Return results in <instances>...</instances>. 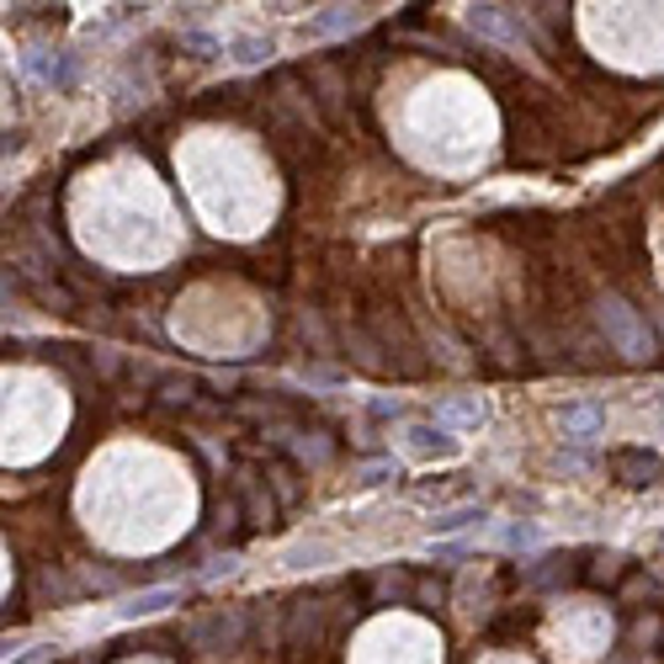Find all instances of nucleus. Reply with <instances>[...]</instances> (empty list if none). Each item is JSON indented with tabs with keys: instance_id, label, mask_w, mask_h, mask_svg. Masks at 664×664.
I'll return each mask as SVG.
<instances>
[{
	"instance_id": "nucleus-17",
	"label": "nucleus",
	"mask_w": 664,
	"mask_h": 664,
	"mask_svg": "<svg viewBox=\"0 0 664 664\" xmlns=\"http://www.w3.org/2000/svg\"><path fill=\"white\" fill-rule=\"evenodd\" d=\"M660 543H664V532H660Z\"/></svg>"
},
{
	"instance_id": "nucleus-4",
	"label": "nucleus",
	"mask_w": 664,
	"mask_h": 664,
	"mask_svg": "<svg viewBox=\"0 0 664 664\" xmlns=\"http://www.w3.org/2000/svg\"><path fill=\"white\" fill-rule=\"evenodd\" d=\"M27 75L43 80L48 91H70L75 75H80V53H65V48H59V53L48 59V48H38V53H27Z\"/></svg>"
},
{
	"instance_id": "nucleus-7",
	"label": "nucleus",
	"mask_w": 664,
	"mask_h": 664,
	"mask_svg": "<svg viewBox=\"0 0 664 664\" xmlns=\"http://www.w3.org/2000/svg\"><path fill=\"white\" fill-rule=\"evenodd\" d=\"M558 430L564 442H591L606 430V404H564L558 409Z\"/></svg>"
},
{
	"instance_id": "nucleus-10",
	"label": "nucleus",
	"mask_w": 664,
	"mask_h": 664,
	"mask_svg": "<svg viewBox=\"0 0 664 664\" xmlns=\"http://www.w3.org/2000/svg\"><path fill=\"white\" fill-rule=\"evenodd\" d=\"M478 522H489V511L484 505H452V511H436L430 516V526L447 537V532H468V526H478Z\"/></svg>"
},
{
	"instance_id": "nucleus-11",
	"label": "nucleus",
	"mask_w": 664,
	"mask_h": 664,
	"mask_svg": "<svg viewBox=\"0 0 664 664\" xmlns=\"http://www.w3.org/2000/svg\"><path fill=\"white\" fill-rule=\"evenodd\" d=\"M442 426H484V399H447L436 409Z\"/></svg>"
},
{
	"instance_id": "nucleus-1",
	"label": "nucleus",
	"mask_w": 664,
	"mask_h": 664,
	"mask_svg": "<svg viewBox=\"0 0 664 664\" xmlns=\"http://www.w3.org/2000/svg\"><path fill=\"white\" fill-rule=\"evenodd\" d=\"M601 325H606V335L617 340V351H627V356H648V351H654V340H648V330L638 325V314L627 309V304H617V298H606V304H601Z\"/></svg>"
},
{
	"instance_id": "nucleus-16",
	"label": "nucleus",
	"mask_w": 664,
	"mask_h": 664,
	"mask_svg": "<svg viewBox=\"0 0 664 664\" xmlns=\"http://www.w3.org/2000/svg\"><path fill=\"white\" fill-rule=\"evenodd\" d=\"M373 415H378V420H394V415H404V404L399 399H373Z\"/></svg>"
},
{
	"instance_id": "nucleus-6",
	"label": "nucleus",
	"mask_w": 664,
	"mask_h": 664,
	"mask_svg": "<svg viewBox=\"0 0 664 664\" xmlns=\"http://www.w3.org/2000/svg\"><path fill=\"white\" fill-rule=\"evenodd\" d=\"M404 436V452H409V457H452V452H457V436H447V426H442V420H415V426H404L399 430Z\"/></svg>"
},
{
	"instance_id": "nucleus-14",
	"label": "nucleus",
	"mask_w": 664,
	"mask_h": 664,
	"mask_svg": "<svg viewBox=\"0 0 664 664\" xmlns=\"http://www.w3.org/2000/svg\"><path fill=\"white\" fill-rule=\"evenodd\" d=\"M319 558H325V547H293V553H287V564H293V569H314Z\"/></svg>"
},
{
	"instance_id": "nucleus-12",
	"label": "nucleus",
	"mask_w": 664,
	"mask_h": 664,
	"mask_svg": "<svg viewBox=\"0 0 664 664\" xmlns=\"http://www.w3.org/2000/svg\"><path fill=\"white\" fill-rule=\"evenodd\" d=\"M181 48H191L197 59H218V53H224V38L202 32V27H187V32H181Z\"/></svg>"
},
{
	"instance_id": "nucleus-9",
	"label": "nucleus",
	"mask_w": 664,
	"mask_h": 664,
	"mask_svg": "<svg viewBox=\"0 0 664 664\" xmlns=\"http://www.w3.org/2000/svg\"><path fill=\"white\" fill-rule=\"evenodd\" d=\"M229 53H235V65L256 70V65H266V59L277 53V43H271V38H261V32H239L235 43H229Z\"/></svg>"
},
{
	"instance_id": "nucleus-8",
	"label": "nucleus",
	"mask_w": 664,
	"mask_h": 664,
	"mask_svg": "<svg viewBox=\"0 0 664 664\" xmlns=\"http://www.w3.org/2000/svg\"><path fill=\"white\" fill-rule=\"evenodd\" d=\"M351 27H361V11H351V6H325L309 22V38H335V32H351Z\"/></svg>"
},
{
	"instance_id": "nucleus-5",
	"label": "nucleus",
	"mask_w": 664,
	"mask_h": 664,
	"mask_svg": "<svg viewBox=\"0 0 664 664\" xmlns=\"http://www.w3.org/2000/svg\"><path fill=\"white\" fill-rule=\"evenodd\" d=\"M187 579L181 585H155V591H139V595H128L118 606V622H149V617H160L166 606H176V601H187Z\"/></svg>"
},
{
	"instance_id": "nucleus-2",
	"label": "nucleus",
	"mask_w": 664,
	"mask_h": 664,
	"mask_svg": "<svg viewBox=\"0 0 664 664\" xmlns=\"http://www.w3.org/2000/svg\"><path fill=\"white\" fill-rule=\"evenodd\" d=\"M468 27H474L478 38H489V43H505V48H526V27L516 11H505V6H474L468 11Z\"/></svg>"
},
{
	"instance_id": "nucleus-15",
	"label": "nucleus",
	"mask_w": 664,
	"mask_h": 664,
	"mask_svg": "<svg viewBox=\"0 0 664 664\" xmlns=\"http://www.w3.org/2000/svg\"><path fill=\"white\" fill-rule=\"evenodd\" d=\"M388 474H394V463H367V468L356 474V484H383Z\"/></svg>"
},
{
	"instance_id": "nucleus-3",
	"label": "nucleus",
	"mask_w": 664,
	"mask_h": 664,
	"mask_svg": "<svg viewBox=\"0 0 664 664\" xmlns=\"http://www.w3.org/2000/svg\"><path fill=\"white\" fill-rule=\"evenodd\" d=\"M664 474V457L648 447H622L612 452V478L617 484H627V489H648V484H660Z\"/></svg>"
},
{
	"instance_id": "nucleus-13",
	"label": "nucleus",
	"mask_w": 664,
	"mask_h": 664,
	"mask_svg": "<svg viewBox=\"0 0 664 664\" xmlns=\"http://www.w3.org/2000/svg\"><path fill=\"white\" fill-rule=\"evenodd\" d=\"M537 543H543V526H537V522H511V526H505V547H516V553H532Z\"/></svg>"
}]
</instances>
